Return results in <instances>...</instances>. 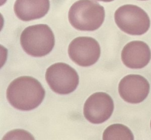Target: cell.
<instances>
[{"instance_id": "4", "label": "cell", "mask_w": 151, "mask_h": 140, "mask_svg": "<svg viewBox=\"0 0 151 140\" xmlns=\"http://www.w3.org/2000/svg\"><path fill=\"white\" fill-rule=\"evenodd\" d=\"M114 21L122 31L133 35L144 34L150 25L147 14L139 6L132 4L120 6L115 11Z\"/></svg>"}, {"instance_id": "11", "label": "cell", "mask_w": 151, "mask_h": 140, "mask_svg": "<svg viewBox=\"0 0 151 140\" xmlns=\"http://www.w3.org/2000/svg\"><path fill=\"white\" fill-rule=\"evenodd\" d=\"M103 140H134V136L127 126L121 123H114L104 130Z\"/></svg>"}, {"instance_id": "10", "label": "cell", "mask_w": 151, "mask_h": 140, "mask_svg": "<svg viewBox=\"0 0 151 140\" xmlns=\"http://www.w3.org/2000/svg\"><path fill=\"white\" fill-rule=\"evenodd\" d=\"M50 6L49 0H16L14 10L19 19L29 21L44 17Z\"/></svg>"}, {"instance_id": "15", "label": "cell", "mask_w": 151, "mask_h": 140, "mask_svg": "<svg viewBox=\"0 0 151 140\" xmlns=\"http://www.w3.org/2000/svg\"><path fill=\"white\" fill-rule=\"evenodd\" d=\"M140 1H147V0H140Z\"/></svg>"}, {"instance_id": "2", "label": "cell", "mask_w": 151, "mask_h": 140, "mask_svg": "<svg viewBox=\"0 0 151 140\" xmlns=\"http://www.w3.org/2000/svg\"><path fill=\"white\" fill-rule=\"evenodd\" d=\"M68 21L80 31H93L101 27L104 22V7L94 0H79L70 7Z\"/></svg>"}, {"instance_id": "12", "label": "cell", "mask_w": 151, "mask_h": 140, "mask_svg": "<svg viewBox=\"0 0 151 140\" xmlns=\"http://www.w3.org/2000/svg\"><path fill=\"white\" fill-rule=\"evenodd\" d=\"M2 140H35L33 135L29 132L16 129L8 132L2 138Z\"/></svg>"}, {"instance_id": "8", "label": "cell", "mask_w": 151, "mask_h": 140, "mask_svg": "<svg viewBox=\"0 0 151 140\" xmlns=\"http://www.w3.org/2000/svg\"><path fill=\"white\" fill-rule=\"evenodd\" d=\"M119 93L126 102L136 104L143 102L150 92V84L147 80L141 75L129 74L119 82Z\"/></svg>"}, {"instance_id": "6", "label": "cell", "mask_w": 151, "mask_h": 140, "mask_svg": "<svg viewBox=\"0 0 151 140\" xmlns=\"http://www.w3.org/2000/svg\"><path fill=\"white\" fill-rule=\"evenodd\" d=\"M71 60L78 66L88 67L95 64L100 56V47L94 38L78 37L73 39L68 48Z\"/></svg>"}, {"instance_id": "9", "label": "cell", "mask_w": 151, "mask_h": 140, "mask_svg": "<svg viewBox=\"0 0 151 140\" xmlns=\"http://www.w3.org/2000/svg\"><path fill=\"white\" fill-rule=\"evenodd\" d=\"M121 58L123 64L130 69H142L149 63L151 51L149 45L142 41H132L123 47Z\"/></svg>"}, {"instance_id": "14", "label": "cell", "mask_w": 151, "mask_h": 140, "mask_svg": "<svg viewBox=\"0 0 151 140\" xmlns=\"http://www.w3.org/2000/svg\"><path fill=\"white\" fill-rule=\"evenodd\" d=\"M150 128H151V121H150Z\"/></svg>"}, {"instance_id": "1", "label": "cell", "mask_w": 151, "mask_h": 140, "mask_svg": "<svg viewBox=\"0 0 151 140\" xmlns=\"http://www.w3.org/2000/svg\"><path fill=\"white\" fill-rule=\"evenodd\" d=\"M45 91L40 82L31 76H21L11 82L6 98L11 105L21 110H31L43 101Z\"/></svg>"}, {"instance_id": "13", "label": "cell", "mask_w": 151, "mask_h": 140, "mask_svg": "<svg viewBox=\"0 0 151 140\" xmlns=\"http://www.w3.org/2000/svg\"><path fill=\"white\" fill-rule=\"evenodd\" d=\"M97 1H102V2H111L114 0H97Z\"/></svg>"}, {"instance_id": "3", "label": "cell", "mask_w": 151, "mask_h": 140, "mask_svg": "<svg viewBox=\"0 0 151 140\" xmlns=\"http://www.w3.org/2000/svg\"><path fill=\"white\" fill-rule=\"evenodd\" d=\"M20 43L24 51L33 57L49 54L55 44V37L50 27L37 24L25 28L21 32Z\"/></svg>"}, {"instance_id": "7", "label": "cell", "mask_w": 151, "mask_h": 140, "mask_svg": "<svg viewBox=\"0 0 151 140\" xmlns=\"http://www.w3.org/2000/svg\"><path fill=\"white\" fill-rule=\"evenodd\" d=\"M114 103L111 96L104 92L92 94L85 102L83 113L85 118L94 124L102 123L111 116Z\"/></svg>"}, {"instance_id": "5", "label": "cell", "mask_w": 151, "mask_h": 140, "mask_svg": "<svg viewBox=\"0 0 151 140\" xmlns=\"http://www.w3.org/2000/svg\"><path fill=\"white\" fill-rule=\"evenodd\" d=\"M45 76L51 90L60 95L72 93L79 83L77 72L64 63H57L50 66L47 69Z\"/></svg>"}]
</instances>
